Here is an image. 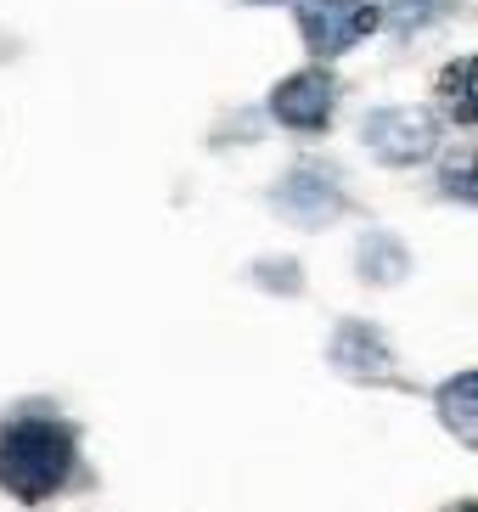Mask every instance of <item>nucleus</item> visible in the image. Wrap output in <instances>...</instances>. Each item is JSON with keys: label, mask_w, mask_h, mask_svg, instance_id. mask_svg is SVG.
Instances as JSON below:
<instances>
[{"label": "nucleus", "mask_w": 478, "mask_h": 512, "mask_svg": "<svg viewBox=\"0 0 478 512\" xmlns=\"http://www.w3.org/2000/svg\"><path fill=\"white\" fill-rule=\"evenodd\" d=\"M259 6H270V0H259Z\"/></svg>", "instance_id": "f8f14e48"}, {"label": "nucleus", "mask_w": 478, "mask_h": 512, "mask_svg": "<svg viewBox=\"0 0 478 512\" xmlns=\"http://www.w3.org/2000/svg\"><path fill=\"white\" fill-rule=\"evenodd\" d=\"M445 12V0H383V23H389L394 34H417L428 29L434 17Z\"/></svg>", "instance_id": "9d476101"}, {"label": "nucleus", "mask_w": 478, "mask_h": 512, "mask_svg": "<svg viewBox=\"0 0 478 512\" xmlns=\"http://www.w3.org/2000/svg\"><path fill=\"white\" fill-rule=\"evenodd\" d=\"M332 102H338V85L332 74L321 68H304V74L282 79L276 91H270V113L287 124V130H321L332 119Z\"/></svg>", "instance_id": "20e7f679"}, {"label": "nucleus", "mask_w": 478, "mask_h": 512, "mask_svg": "<svg viewBox=\"0 0 478 512\" xmlns=\"http://www.w3.org/2000/svg\"><path fill=\"white\" fill-rule=\"evenodd\" d=\"M439 186H445V197H462V203H478V147L450 152L445 164H439Z\"/></svg>", "instance_id": "6e6552de"}, {"label": "nucleus", "mask_w": 478, "mask_h": 512, "mask_svg": "<svg viewBox=\"0 0 478 512\" xmlns=\"http://www.w3.org/2000/svg\"><path fill=\"white\" fill-rule=\"evenodd\" d=\"M456 512H478V501H467V507H456Z\"/></svg>", "instance_id": "9b49d317"}, {"label": "nucleus", "mask_w": 478, "mask_h": 512, "mask_svg": "<svg viewBox=\"0 0 478 512\" xmlns=\"http://www.w3.org/2000/svg\"><path fill=\"white\" fill-rule=\"evenodd\" d=\"M79 439L57 417H12L0 428V484L17 501H45L57 496L74 473Z\"/></svg>", "instance_id": "f257e3e1"}, {"label": "nucleus", "mask_w": 478, "mask_h": 512, "mask_svg": "<svg viewBox=\"0 0 478 512\" xmlns=\"http://www.w3.org/2000/svg\"><path fill=\"white\" fill-rule=\"evenodd\" d=\"M276 203H282L293 220H304V226H315V220H332V214L344 209L338 181H332V175H321V169H299V175H287L282 192H276Z\"/></svg>", "instance_id": "39448f33"}, {"label": "nucleus", "mask_w": 478, "mask_h": 512, "mask_svg": "<svg viewBox=\"0 0 478 512\" xmlns=\"http://www.w3.org/2000/svg\"><path fill=\"white\" fill-rule=\"evenodd\" d=\"M332 361L344 366L349 377H389L394 372L389 344H383L372 327H360V321H344V332L332 338Z\"/></svg>", "instance_id": "423d86ee"}, {"label": "nucleus", "mask_w": 478, "mask_h": 512, "mask_svg": "<svg viewBox=\"0 0 478 512\" xmlns=\"http://www.w3.org/2000/svg\"><path fill=\"white\" fill-rule=\"evenodd\" d=\"M445 102L456 119L478 124V57H467L462 68H450L445 74Z\"/></svg>", "instance_id": "1a4fd4ad"}, {"label": "nucleus", "mask_w": 478, "mask_h": 512, "mask_svg": "<svg viewBox=\"0 0 478 512\" xmlns=\"http://www.w3.org/2000/svg\"><path fill=\"white\" fill-rule=\"evenodd\" d=\"M434 406H439L445 434H456L462 445H478V372L450 377L445 389L434 394Z\"/></svg>", "instance_id": "0eeeda50"}, {"label": "nucleus", "mask_w": 478, "mask_h": 512, "mask_svg": "<svg viewBox=\"0 0 478 512\" xmlns=\"http://www.w3.org/2000/svg\"><path fill=\"white\" fill-rule=\"evenodd\" d=\"M377 6L366 0H299V34L315 57H344L349 46H360L377 29Z\"/></svg>", "instance_id": "7ed1b4c3"}, {"label": "nucleus", "mask_w": 478, "mask_h": 512, "mask_svg": "<svg viewBox=\"0 0 478 512\" xmlns=\"http://www.w3.org/2000/svg\"><path fill=\"white\" fill-rule=\"evenodd\" d=\"M360 141H366L372 158H383V164H422V158H434V147H439V124H434V113H422V107H377V113H366V124H360Z\"/></svg>", "instance_id": "f03ea898"}]
</instances>
